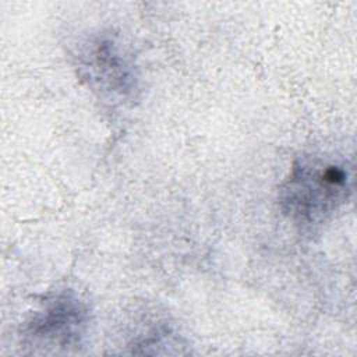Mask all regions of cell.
I'll return each instance as SVG.
<instances>
[{
    "label": "cell",
    "mask_w": 357,
    "mask_h": 357,
    "mask_svg": "<svg viewBox=\"0 0 357 357\" xmlns=\"http://www.w3.org/2000/svg\"><path fill=\"white\" fill-rule=\"evenodd\" d=\"M88 321L86 305L73 293H50L25 321L21 336L35 349L70 350L81 344Z\"/></svg>",
    "instance_id": "cell-2"
},
{
    "label": "cell",
    "mask_w": 357,
    "mask_h": 357,
    "mask_svg": "<svg viewBox=\"0 0 357 357\" xmlns=\"http://www.w3.org/2000/svg\"><path fill=\"white\" fill-rule=\"evenodd\" d=\"M84 56L82 67L103 93L126 98L132 92L135 88L132 66L113 39L100 38L89 43Z\"/></svg>",
    "instance_id": "cell-3"
},
{
    "label": "cell",
    "mask_w": 357,
    "mask_h": 357,
    "mask_svg": "<svg viewBox=\"0 0 357 357\" xmlns=\"http://www.w3.org/2000/svg\"><path fill=\"white\" fill-rule=\"evenodd\" d=\"M349 177L346 170L317 158L296 162L280 192L282 211L301 226L322 223L347 199Z\"/></svg>",
    "instance_id": "cell-1"
}]
</instances>
